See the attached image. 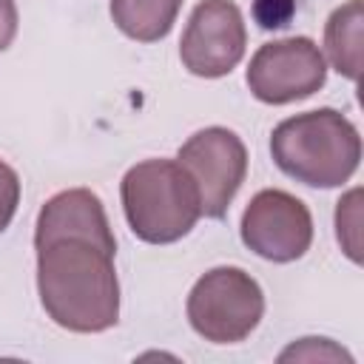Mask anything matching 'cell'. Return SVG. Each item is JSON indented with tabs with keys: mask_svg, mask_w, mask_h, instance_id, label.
<instances>
[{
	"mask_svg": "<svg viewBox=\"0 0 364 364\" xmlns=\"http://www.w3.org/2000/svg\"><path fill=\"white\" fill-rule=\"evenodd\" d=\"M327 80L321 48L310 37H284L259 46L247 65V88L259 102L287 105L313 97Z\"/></svg>",
	"mask_w": 364,
	"mask_h": 364,
	"instance_id": "5",
	"label": "cell"
},
{
	"mask_svg": "<svg viewBox=\"0 0 364 364\" xmlns=\"http://www.w3.org/2000/svg\"><path fill=\"white\" fill-rule=\"evenodd\" d=\"M176 162L196 182L202 213L210 219H222L247 173L245 142L230 128L210 125V128L196 131L179 148Z\"/></svg>",
	"mask_w": 364,
	"mask_h": 364,
	"instance_id": "6",
	"label": "cell"
},
{
	"mask_svg": "<svg viewBox=\"0 0 364 364\" xmlns=\"http://www.w3.org/2000/svg\"><path fill=\"white\" fill-rule=\"evenodd\" d=\"M179 9L182 0H111L117 28L136 43H156L168 37Z\"/></svg>",
	"mask_w": 364,
	"mask_h": 364,
	"instance_id": "11",
	"label": "cell"
},
{
	"mask_svg": "<svg viewBox=\"0 0 364 364\" xmlns=\"http://www.w3.org/2000/svg\"><path fill=\"white\" fill-rule=\"evenodd\" d=\"M119 196L134 236L148 245H171L188 236L202 216L193 176L173 159H145L128 168Z\"/></svg>",
	"mask_w": 364,
	"mask_h": 364,
	"instance_id": "3",
	"label": "cell"
},
{
	"mask_svg": "<svg viewBox=\"0 0 364 364\" xmlns=\"http://www.w3.org/2000/svg\"><path fill=\"white\" fill-rule=\"evenodd\" d=\"M264 313L259 282L242 267H213L196 279L188 296L191 327L213 344L247 338Z\"/></svg>",
	"mask_w": 364,
	"mask_h": 364,
	"instance_id": "4",
	"label": "cell"
},
{
	"mask_svg": "<svg viewBox=\"0 0 364 364\" xmlns=\"http://www.w3.org/2000/svg\"><path fill=\"white\" fill-rule=\"evenodd\" d=\"M247 31L233 0H202L182 31L179 57L196 77H225L245 57Z\"/></svg>",
	"mask_w": 364,
	"mask_h": 364,
	"instance_id": "8",
	"label": "cell"
},
{
	"mask_svg": "<svg viewBox=\"0 0 364 364\" xmlns=\"http://www.w3.org/2000/svg\"><path fill=\"white\" fill-rule=\"evenodd\" d=\"M242 242L267 262H296L310 250L313 216L299 196L264 188L242 213Z\"/></svg>",
	"mask_w": 364,
	"mask_h": 364,
	"instance_id": "7",
	"label": "cell"
},
{
	"mask_svg": "<svg viewBox=\"0 0 364 364\" xmlns=\"http://www.w3.org/2000/svg\"><path fill=\"white\" fill-rule=\"evenodd\" d=\"M20 205V176L11 165L0 159V233L9 228Z\"/></svg>",
	"mask_w": 364,
	"mask_h": 364,
	"instance_id": "13",
	"label": "cell"
},
{
	"mask_svg": "<svg viewBox=\"0 0 364 364\" xmlns=\"http://www.w3.org/2000/svg\"><path fill=\"white\" fill-rule=\"evenodd\" d=\"M37 293L48 318L71 333H102L119 318L114 253L88 239L37 245Z\"/></svg>",
	"mask_w": 364,
	"mask_h": 364,
	"instance_id": "1",
	"label": "cell"
},
{
	"mask_svg": "<svg viewBox=\"0 0 364 364\" xmlns=\"http://www.w3.org/2000/svg\"><path fill=\"white\" fill-rule=\"evenodd\" d=\"M51 239H88L108 253H117V239L111 233L105 208L88 188H68L54 193L37 213L34 247Z\"/></svg>",
	"mask_w": 364,
	"mask_h": 364,
	"instance_id": "9",
	"label": "cell"
},
{
	"mask_svg": "<svg viewBox=\"0 0 364 364\" xmlns=\"http://www.w3.org/2000/svg\"><path fill=\"white\" fill-rule=\"evenodd\" d=\"M270 154L279 171L310 188H338L361 159L358 128L336 108L287 117L273 128Z\"/></svg>",
	"mask_w": 364,
	"mask_h": 364,
	"instance_id": "2",
	"label": "cell"
},
{
	"mask_svg": "<svg viewBox=\"0 0 364 364\" xmlns=\"http://www.w3.org/2000/svg\"><path fill=\"white\" fill-rule=\"evenodd\" d=\"M17 34V6L14 0H0V51L11 46Z\"/></svg>",
	"mask_w": 364,
	"mask_h": 364,
	"instance_id": "14",
	"label": "cell"
},
{
	"mask_svg": "<svg viewBox=\"0 0 364 364\" xmlns=\"http://www.w3.org/2000/svg\"><path fill=\"white\" fill-rule=\"evenodd\" d=\"M290 358H330V361H353V355L350 353H344L341 347H336L330 338H301L299 344H293V347H287L282 355H279V361H290Z\"/></svg>",
	"mask_w": 364,
	"mask_h": 364,
	"instance_id": "12",
	"label": "cell"
},
{
	"mask_svg": "<svg viewBox=\"0 0 364 364\" xmlns=\"http://www.w3.org/2000/svg\"><path fill=\"white\" fill-rule=\"evenodd\" d=\"M361 23H364V3L350 0L338 6L327 26H324V48L338 74L358 82L361 77Z\"/></svg>",
	"mask_w": 364,
	"mask_h": 364,
	"instance_id": "10",
	"label": "cell"
}]
</instances>
